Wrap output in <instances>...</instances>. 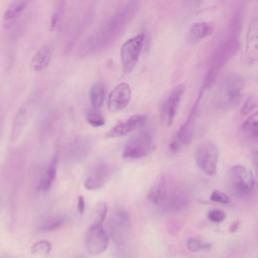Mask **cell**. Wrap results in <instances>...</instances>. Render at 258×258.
Returning a JSON list of instances; mask_svg holds the SVG:
<instances>
[{"label":"cell","instance_id":"1","mask_svg":"<svg viewBox=\"0 0 258 258\" xmlns=\"http://www.w3.org/2000/svg\"><path fill=\"white\" fill-rule=\"evenodd\" d=\"M137 9L138 2H126L81 43L79 53L84 57L90 56L110 46L123 33Z\"/></svg>","mask_w":258,"mask_h":258},{"label":"cell","instance_id":"2","mask_svg":"<svg viewBox=\"0 0 258 258\" xmlns=\"http://www.w3.org/2000/svg\"><path fill=\"white\" fill-rule=\"evenodd\" d=\"M242 22H243V9H237L227 28V31L212 55L211 59V67L210 69L215 71L216 73L226 64L231 57L238 51L240 46V33L242 29Z\"/></svg>","mask_w":258,"mask_h":258},{"label":"cell","instance_id":"3","mask_svg":"<svg viewBox=\"0 0 258 258\" xmlns=\"http://www.w3.org/2000/svg\"><path fill=\"white\" fill-rule=\"evenodd\" d=\"M243 94V80L237 74L225 77L218 89L216 102L222 110H230L239 105Z\"/></svg>","mask_w":258,"mask_h":258},{"label":"cell","instance_id":"4","mask_svg":"<svg viewBox=\"0 0 258 258\" xmlns=\"http://www.w3.org/2000/svg\"><path fill=\"white\" fill-rule=\"evenodd\" d=\"M227 181L231 192L238 198L249 196L255 187L254 173L242 164H236L230 168Z\"/></svg>","mask_w":258,"mask_h":258},{"label":"cell","instance_id":"5","mask_svg":"<svg viewBox=\"0 0 258 258\" xmlns=\"http://www.w3.org/2000/svg\"><path fill=\"white\" fill-rule=\"evenodd\" d=\"M154 148L152 133L148 129H139L125 143L122 156L126 159H140L147 156Z\"/></svg>","mask_w":258,"mask_h":258},{"label":"cell","instance_id":"6","mask_svg":"<svg viewBox=\"0 0 258 258\" xmlns=\"http://www.w3.org/2000/svg\"><path fill=\"white\" fill-rule=\"evenodd\" d=\"M205 90L201 88L199 96L189 112V115L186 119V121L179 127V129L174 133L170 143H169V149L172 152H176L180 150L183 146L188 145L195 135V125H196V118H197V112L198 108L200 106L201 99L203 97Z\"/></svg>","mask_w":258,"mask_h":258},{"label":"cell","instance_id":"7","mask_svg":"<svg viewBox=\"0 0 258 258\" xmlns=\"http://www.w3.org/2000/svg\"><path fill=\"white\" fill-rule=\"evenodd\" d=\"M197 166L207 175H214L217 172L219 152L212 141H204L197 145L194 153Z\"/></svg>","mask_w":258,"mask_h":258},{"label":"cell","instance_id":"8","mask_svg":"<svg viewBox=\"0 0 258 258\" xmlns=\"http://www.w3.org/2000/svg\"><path fill=\"white\" fill-rule=\"evenodd\" d=\"M95 145V140L92 136H77L66 148L63 160L69 164H78L87 159L91 154Z\"/></svg>","mask_w":258,"mask_h":258},{"label":"cell","instance_id":"9","mask_svg":"<svg viewBox=\"0 0 258 258\" xmlns=\"http://www.w3.org/2000/svg\"><path fill=\"white\" fill-rule=\"evenodd\" d=\"M144 39H145L144 33H139L123 42L120 49V59H121L123 72L125 74L130 73L136 66L139 59L140 53L142 51Z\"/></svg>","mask_w":258,"mask_h":258},{"label":"cell","instance_id":"10","mask_svg":"<svg viewBox=\"0 0 258 258\" xmlns=\"http://www.w3.org/2000/svg\"><path fill=\"white\" fill-rule=\"evenodd\" d=\"M185 87L183 84H178L174 86L170 92L166 95L161 103L160 108V122L165 127H169L172 125L174 117L176 115L179 103L181 101L182 95L184 93Z\"/></svg>","mask_w":258,"mask_h":258},{"label":"cell","instance_id":"11","mask_svg":"<svg viewBox=\"0 0 258 258\" xmlns=\"http://www.w3.org/2000/svg\"><path fill=\"white\" fill-rule=\"evenodd\" d=\"M34 105H35V99L30 98V99H27L17 109L11 125V132H10L11 143H16L21 138L33 114Z\"/></svg>","mask_w":258,"mask_h":258},{"label":"cell","instance_id":"12","mask_svg":"<svg viewBox=\"0 0 258 258\" xmlns=\"http://www.w3.org/2000/svg\"><path fill=\"white\" fill-rule=\"evenodd\" d=\"M113 169L107 161H99L90 170L87 175L84 185L88 190H96L103 187L111 178Z\"/></svg>","mask_w":258,"mask_h":258},{"label":"cell","instance_id":"13","mask_svg":"<svg viewBox=\"0 0 258 258\" xmlns=\"http://www.w3.org/2000/svg\"><path fill=\"white\" fill-rule=\"evenodd\" d=\"M109 246V235L103 226H90L86 237V248L91 255L104 253Z\"/></svg>","mask_w":258,"mask_h":258},{"label":"cell","instance_id":"14","mask_svg":"<svg viewBox=\"0 0 258 258\" xmlns=\"http://www.w3.org/2000/svg\"><path fill=\"white\" fill-rule=\"evenodd\" d=\"M131 88L126 83H119L114 87L108 97V109L112 113L122 111L131 100Z\"/></svg>","mask_w":258,"mask_h":258},{"label":"cell","instance_id":"15","mask_svg":"<svg viewBox=\"0 0 258 258\" xmlns=\"http://www.w3.org/2000/svg\"><path fill=\"white\" fill-rule=\"evenodd\" d=\"M147 117L145 115H133L126 120H123L122 122L116 124L113 126L106 134L108 138H118L123 137L131 133L132 131L139 130L142 128L146 123Z\"/></svg>","mask_w":258,"mask_h":258},{"label":"cell","instance_id":"16","mask_svg":"<svg viewBox=\"0 0 258 258\" xmlns=\"http://www.w3.org/2000/svg\"><path fill=\"white\" fill-rule=\"evenodd\" d=\"M189 201V192L186 187L182 185H176V187L170 194H168L163 207L169 212L177 213L186 209Z\"/></svg>","mask_w":258,"mask_h":258},{"label":"cell","instance_id":"17","mask_svg":"<svg viewBox=\"0 0 258 258\" xmlns=\"http://www.w3.org/2000/svg\"><path fill=\"white\" fill-rule=\"evenodd\" d=\"M168 194L169 192H168L166 176L164 174H160L156 177V179L152 183L147 194V201L152 206L161 207V206H164Z\"/></svg>","mask_w":258,"mask_h":258},{"label":"cell","instance_id":"18","mask_svg":"<svg viewBox=\"0 0 258 258\" xmlns=\"http://www.w3.org/2000/svg\"><path fill=\"white\" fill-rule=\"evenodd\" d=\"M258 20L253 18L248 26L246 34V59L249 64H256L258 55Z\"/></svg>","mask_w":258,"mask_h":258},{"label":"cell","instance_id":"19","mask_svg":"<svg viewBox=\"0 0 258 258\" xmlns=\"http://www.w3.org/2000/svg\"><path fill=\"white\" fill-rule=\"evenodd\" d=\"M129 229V216L128 214L122 210L118 209L114 216H112L110 222V232L111 236L115 241H122L128 233Z\"/></svg>","mask_w":258,"mask_h":258},{"label":"cell","instance_id":"20","mask_svg":"<svg viewBox=\"0 0 258 258\" xmlns=\"http://www.w3.org/2000/svg\"><path fill=\"white\" fill-rule=\"evenodd\" d=\"M58 152H55L50 160L48 161L45 171L43 173V175L41 176L38 185H37V190L41 191V192H46L50 189V187L52 186L55 177H56V171H57V162H58Z\"/></svg>","mask_w":258,"mask_h":258},{"label":"cell","instance_id":"21","mask_svg":"<svg viewBox=\"0 0 258 258\" xmlns=\"http://www.w3.org/2000/svg\"><path fill=\"white\" fill-rule=\"evenodd\" d=\"M51 47L49 45L41 46L32 56L30 60V68L33 72H41L45 70L51 60Z\"/></svg>","mask_w":258,"mask_h":258},{"label":"cell","instance_id":"22","mask_svg":"<svg viewBox=\"0 0 258 258\" xmlns=\"http://www.w3.org/2000/svg\"><path fill=\"white\" fill-rule=\"evenodd\" d=\"M213 32V25L206 21H198L194 22L189 29L187 34V40L190 43L199 42L200 40L208 37Z\"/></svg>","mask_w":258,"mask_h":258},{"label":"cell","instance_id":"23","mask_svg":"<svg viewBox=\"0 0 258 258\" xmlns=\"http://www.w3.org/2000/svg\"><path fill=\"white\" fill-rule=\"evenodd\" d=\"M105 95H106V88L105 85L102 82H95L91 89H90V101L91 105L93 106V109H100L105 101Z\"/></svg>","mask_w":258,"mask_h":258},{"label":"cell","instance_id":"24","mask_svg":"<svg viewBox=\"0 0 258 258\" xmlns=\"http://www.w3.org/2000/svg\"><path fill=\"white\" fill-rule=\"evenodd\" d=\"M258 114L257 112L250 115L241 125V131L248 137L249 139L256 141L258 137Z\"/></svg>","mask_w":258,"mask_h":258},{"label":"cell","instance_id":"25","mask_svg":"<svg viewBox=\"0 0 258 258\" xmlns=\"http://www.w3.org/2000/svg\"><path fill=\"white\" fill-rule=\"evenodd\" d=\"M64 7L66 2L64 1H58L55 4V7L51 13L50 18V30L51 31H57L62 23V18L64 14Z\"/></svg>","mask_w":258,"mask_h":258},{"label":"cell","instance_id":"26","mask_svg":"<svg viewBox=\"0 0 258 258\" xmlns=\"http://www.w3.org/2000/svg\"><path fill=\"white\" fill-rule=\"evenodd\" d=\"M27 6V1H14L12 3L9 4V6L7 7L6 11L4 12L3 18L5 21H11L14 20L15 18H17L26 8Z\"/></svg>","mask_w":258,"mask_h":258},{"label":"cell","instance_id":"27","mask_svg":"<svg viewBox=\"0 0 258 258\" xmlns=\"http://www.w3.org/2000/svg\"><path fill=\"white\" fill-rule=\"evenodd\" d=\"M85 118H86V121L91 126H93L95 128L102 127L106 123V120H105V117L103 116V114L99 110H96V109L88 110L85 114Z\"/></svg>","mask_w":258,"mask_h":258},{"label":"cell","instance_id":"28","mask_svg":"<svg viewBox=\"0 0 258 258\" xmlns=\"http://www.w3.org/2000/svg\"><path fill=\"white\" fill-rule=\"evenodd\" d=\"M107 214V205L105 202H100L94 209L91 226H102Z\"/></svg>","mask_w":258,"mask_h":258},{"label":"cell","instance_id":"29","mask_svg":"<svg viewBox=\"0 0 258 258\" xmlns=\"http://www.w3.org/2000/svg\"><path fill=\"white\" fill-rule=\"evenodd\" d=\"M66 219L61 216H53L46 218L40 225L39 229L41 231H53L57 228H59L63 223Z\"/></svg>","mask_w":258,"mask_h":258},{"label":"cell","instance_id":"30","mask_svg":"<svg viewBox=\"0 0 258 258\" xmlns=\"http://www.w3.org/2000/svg\"><path fill=\"white\" fill-rule=\"evenodd\" d=\"M50 250H51V244L46 240L37 241L31 247V253L34 255L36 254L46 255V254H49Z\"/></svg>","mask_w":258,"mask_h":258},{"label":"cell","instance_id":"31","mask_svg":"<svg viewBox=\"0 0 258 258\" xmlns=\"http://www.w3.org/2000/svg\"><path fill=\"white\" fill-rule=\"evenodd\" d=\"M186 247L189 251L191 252H198V251H201V250H206V249H209L211 247L210 244L208 243H204L202 242L201 240L199 239H196V238H191L189 240H187L186 242Z\"/></svg>","mask_w":258,"mask_h":258},{"label":"cell","instance_id":"32","mask_svg":"<svg viewBox=\"0 0 258 258\" xmlns=\"http://www.w3.org/2000/svg\"><path fill=\"white\" fill-rule=\"evenodd\" d=\"M256 108V99L253 96H249L242 104L241 107V114L247 115L250 112H252Z\"/></svg>","mask_w":258,"mask_h":258},{"label":"cell","instance_id":"33","mask_svg":"<svg viewBox=\"0 0 258 258\" xmlns=\"http://www.w3.org/2000/svg\"><path fill=\"white\" fill-rule=\"evenodd\" d=\"M210 200L212 202H215V203H219V204H223V205H226L230 202V199L229 197L222 190H219V189H215L212 191L211 194V197H210Z\"/></svg>","mask_w":258,"mask_h":258},{"label":"cell","instance_id":"34","mask_svg":"<svg viewBox=\"0 0 258 258\" xmlns=\"http://www.w3.org/2000/svg\"><path fill=\"white\" fill-rule=\"evenodd\" d=\"M208 218L214 223H221L226 219V213L222 210L213 209L208 212Z\"/></svg>","mask_w":258,"mask_h":258},{"label":"cell","instance_id":"35","mask_svg":"<svg viewBox=\"0 0 258 258\" xmlns=\"http://www.w3.org/2000/svg\"><path fill=\"white\" fill-rule=\"evenodd\" d=\"M77 209H78V212L80 214H83L84 211H85V199L83 196H80L78 198V205H77Z\"/></svg>","mask_w":258,"mask_h":258},{"label":"cell","instance_id":"36","mask_svg":"<svg viewBox=\"0 0 258 258\" xmlns=\"http://www.w3.org/2000/svg\"><path fill=\"white\" fill-rule=\"evenodd\" d=\"M77 258H85L84 256H79V257H77Z\"/></svg>","mask_w":258,"mask_h":258},{"label":"cell","instance_id":"37","mask_svg":"<svg viewBox=\"0 0 258 258\" xmlns=\"http://www.w3.org/2000/svg\"><path fill=\"white\" fill-rule=\"evenodd\" d=\"M0 206H1V198H0Z\"/></svg>","mask_w":258,"mask_h":258}]
</instances>
